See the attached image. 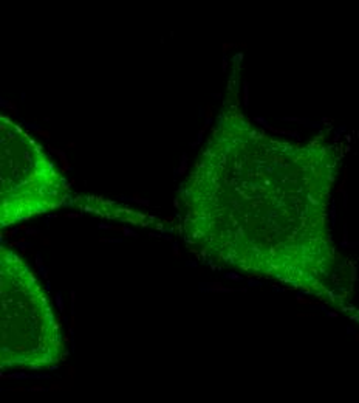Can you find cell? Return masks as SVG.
<instances>
[{"mask_svg":"<svg viewBox=\"0 0 359 403\" xmlns=\"http://www.w3.org/2000/svg\"><path fill=\"white\" fill-rule=\"evenodd\" d=\"M351 318H353V320H356V321L359 323V313H353V315H351Z\"/></svg>","mask_w":359,"mask_h":403,"instance_id":"cell-13","label":"cell"},{"mask_svg":"<svg viewBox=\"0 0 359 403\" xmlns=\"http://www.w3.org/2000/svg\"><path fill=\"white\" fill-rule=\"evenodd\" d=\"M2 228L60 206L70 197V183L42 146L8 116H0Z\"/></svg>","mask_w":359,"mask_h":403,"instance_id":"cell-3","label":"cell"},{"mask_svg":"<svg viewBox=\"0 0 359 403\" xmlns=\"http://www.w3.org/2000/svg\"><path fill=\"white\" fill-rule=\"evenodd\" d=\"M225 278H226V279H234V281H238V279H240V276H238V275H234V273H226Z\"/></svg>","mask_w":359,"mask_h":403,"instance_id":"cell-9","label":"cell"},{"mask_svg":"<svg viewBox=\"0 0 359 403\" xmlns=\"http://www.w3.org/2000/svg\"><path fill=\"white\" fill-rule=\"evenodd\" d=\"M16 247H19L20 250H25V248H28V247H29V244H26V242H17V244H16Z\"/></svg>","mask_w":359,"mask_h":403,"instance_id":"cell-11","label":"cell"},{"mask_svg":"<svg viewBox=\"0 0 359 403\" xmlns=\"http://www.w3.org/2000/svg\"><path fill=\"white\" fill-rule=\"evenodd\" d=\"M178 198H180V197H178ZM178 198H175V200H174V205H175V208H178V206H180V202H178Z\"/></svg>","mask_w":359,"mask_h":403,"instance_id":"cell-14","label":"cell"},{"mask_svg":"<svg viewBox=\"0 0 359 403\" xmlns=\"http://www.w3.org/2000/svg\"><path fill=\"white\" fill-rule=\"evenodd\" d=\"M57 320L47 295L14 251L2 247V361L5 367L42 369L62 357Z\"/></svg>","mask_w":359,"mask_h":403,"instance_id":"cell-2","label":"cell"},{"mask_svg":"<svg viewBox=\"0 0 359 403\" xmlns=\"http://www.w3.org/2000/svg\"><path fill=\"white\" fill-rule=\"evenodd\" d=\"M39 273H40V275H42V276H43V278L47 279V278H48V268H47L45 265L39 267Z\"/></svg>","mask_w":359,"mask_h":403,"instance_id":"cell-7","label":"cell"},{"mask_svg":"<svg viewBox=\"0 0 359 403\" xmlns=\"http://www.w3.org/2000/svg\"><path fill=\"white\" fill-rule=\"evenodd\" d=\"M242 58L232 59L215 126L180 188L186 240L204 258L337 302L328 202L340 155L323 135L293 143L255 127L240 106Z\"/></svg>","mask_w":359,"mask_h":403,"instance_id":"cell-1","label":"cell"},{"mask_svg":"<svg viewBox=\"0 0 359 403\" xmlns=\"http://www.w3.org/2000/svg\"><path fill=\"white\" fill-rule=\"evenodd\" d=\"M56 304H57V309L59 310H64V301H62V293L60 292L56 293Z\"/></svg>","mask_w":359,"mask_h":403,"instance_id":"cell-5","label":"cell"},{"mask_svg":"<svg viewBox=\"0 0 359 403\" xmlns=\"http://www.w3.org/2000/svg\"><path fill=\"white\" fill-rule=\"evenodd\" d=\"M67 217H71V219H74V217H79V214H67Z\"/></svg>","mask_w":359,"mask_h":403,"instance_id":"cell-15","label":"cell"},{"mask_svg":"<svg viewBox=\"0 0 359 403\" xmlns=\"http://www.w3.org/2000/svg\"><path fill=\"white\" fill-rule=\"evenodd\" d=\"M99 228H101V230H104V228L110 230V228H113V226H112V225H109V223H99Z\"/></svg>","mask_w":359,"mask_h":403,"instance_id":"cell-12","label":"cell"},{"mask_svg":"<svg viewBox=\"0 0 359 403\" xmlns=\"http://www.w3.org/2000/svg\"><path fill=\"white\" fill-rule=\"evenodd\" d=\"M8 378H29V374H25V372H12L8 375Z\"/></svg>","mask_w":359,"mask_h":403,"instance_id":"cell-4","label":"cell"},{"mask_svg":"<svg viewBox=\"0 0 359 403\" xmlns=\"http://www.w3.org/2000/svg\"><path fill=\"white\" fill-rule=\"evenodd\" d=\"M121 231L126 234V236H129V237H138V236H136V233H135V231H132L130 228H126V226H123V228H121Z\"/></svg>","mask_w":359,"mask_h":403,"instance_id":"cell-6","label":"cell"},{"mask_svg":"<svg viewBox=\"0 0 359 403\" xmlns=\"http://www.w3.org/2000/svg\"><path fill=\"white\" fill-rule=\"evenodd\" d=\"M36 265H37V268L43 265V264H42V254H40V253L36 254Z\"/></svg>","mask_w":359,"mask_h":403,"instance_id":"cell-10","label":"cell"},{"mask_svg":"<svg viewBox=\"0 0 359 403\" xmlns=\"http://www.w3.org/2000/svg\"><path fill=\"white\" fill-rule=\"evenodd\" d=\"M25 234H26V236H31V234H39V230H36V228H25Z\"/></svg>","mask_w":359,"mask_h":403,"instance_id":"cell-8","label":"cell"}]
</instances>
